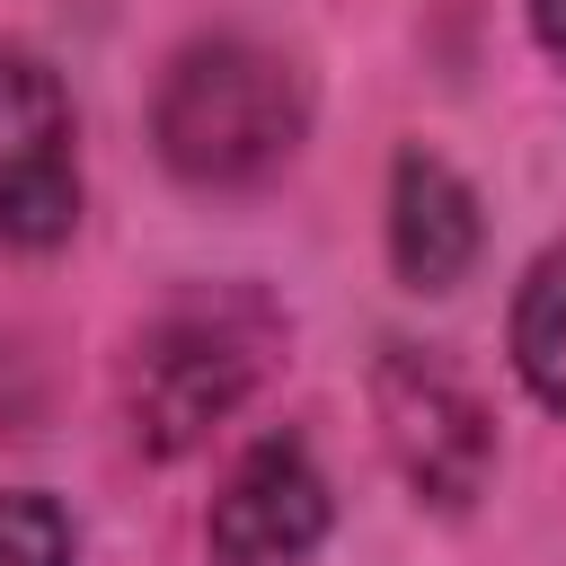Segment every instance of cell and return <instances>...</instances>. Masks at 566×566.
I'll return each instance as SVG.
<instances>
[{"label":"cell","instance_id":"8","mask_svg":"<svg viewBox=\"0 0 566 566\" xmlns=\"http://www.w3.org/2000/svg\"><path fill=\"white\" fill-rule=\"evenodd\" d=\"M0 566H71V522L27 486H0Z\"/></svg>","mask_w":566,"mask_h":566},{"label":"cell","instance_id":"3","mask_svg":"<svg viewBox=\"0 0 566 566\" xmlns=\"http://www.w3.org/2000/svg\"><path fill=\"white\" fill-rule=\"evenodd\" d=\"M371 407H380V433H389V451H398V469H407L416 495H433V504L460 513V504L486 486V469H495V424H486L478 389H469L451 363H433V354H416V345H389L380 371H371Z\"/></svg>","mask_w":566,"mask_h":566},{"label":"cell","instance_id":"7","mask_svg":"<svg viewBox=\"0 0 566 566\" xmlns=\"http://www.w3.org/2000/svg\"><path fill=\"white\" fill-rule=\"evenodd\" d=\"M513 363H522L531 398L566 407V248H548L513 301Z\"/></svg>","mask_w":566,"mask_h":566},{"label":"cell","instance_id":"2","mask_svg":"<svg viewBox=\"0 0 566 566\" xmlns=\"http://www.w3.org/2000/svg\"><path fill=\"white\" fill-rule=\"evenodd\" d=\"M274 336L283 327H274V310L256 292H186V301H168L142 327L133 363H124V424H133V442L159 451V460L195 451L265 380Z\"/></svg>","mask_w":566,"mask_h":566},{"label":"cell","instance_id":"1","mask_svg":"<svg viewBox=\"0 0 566 566\" xmlns=\"http://www.w3.org/2000/svg\"><path fill=\"white\" fill-rule=\"evenodd\" d=\"M301 124H310V88L256 35L186 44L168 62V80H159V106H150L159 159L186 186H256V177H274L301 150Z\"/></svg>","mask_w":566,"mask_h":566},{"label":"cell","instance_id":"4","mask_svg":"<svg viewBox=\"0 0 566 566\" xmlns=\"http://www.w3.org/2000/svg\"><path fill=\"white\" fill-rule=\"evenodd\" d=\"M80 221L71 97L35 53H0V248H53Z\"/></svg>","mask_w":566,"mask_h":566},{"label":"cell","instance_id":"6","mask_svg":"<svg viewBox=\"0 0 566 566\" xmlns=\"http://www.w3.org/2000/svg\"><path fill=\"white\" fill-rule=\"evenodd\" d=\"M389 256L416 292L460 283L469 256H478V195L424 150H407L398 177H389Z\"/></svg>","mask_w":566,"mask_h":566},{"label":"cell","instance_id":"9","mask_svg":"<svg viewBox=\"0 0 566 566\" xmlns=\"http://www.w3.org/2000/svg\"><path fill=\"white\" fill-rule=\"evenodd\" d=\"M531 27H539V44L566 62V0H531Z\"/></svg>","mask_w":566,"mask_h":566},{"label":"cell","instance_id":"5","mask_svg":"<svg viewBox=\"0 0 566 566\" xmlns=\"http://www.w3.org/2000/svg\"><path fill=\"white\" fill-rule=\"evenodd\" d=\"M212 557L221 566H292L327 539V478L318 460L292 442V433H265L230 460L221 495H212V522H203Z\"/></svg>","mask_w":566,"mask_h":566}]
</instances>
